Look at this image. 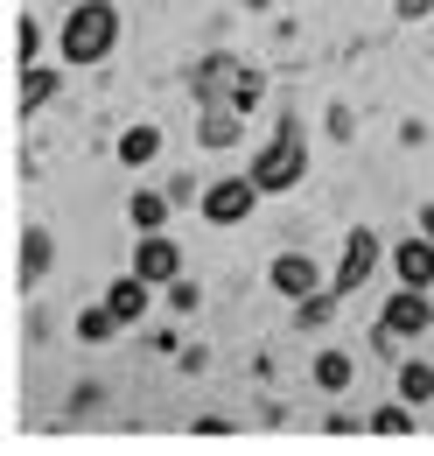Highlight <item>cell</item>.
<instances>
[{
	"label": "cell",
	"instance_id": "obj_1",
	"mask_svg": "<svg viewBox=\"0 0 434 456\" xmlns=\"http://www.w3.org/2000/svg\"><path fill=\"white\" fill-rule=\"evenodd\" d=\"M119 36H126V21H119L112 0H70V14L56 21V63L63 70H99L119 50Z\"/></svg>",
	"mask_w": 434,
	"mask_h": 456
},
{
	"label": "cell",
	"instance_id": "obj_2",
	"mask_svg": "<svg viewBox=\"0 0 434 456\" xmlns=\"http://www.w3.org/2000/svg\"><path fill=\"white\" fill-rule=\"evenodd\" d=\"M253 183H260V197H287L301 175H309V134H301V119L294 113H280L273 119V134H267V148L253 155Z\"/></svg>",
	"mask_w": 434,
	"mask_h": 456
},
{
	"label": "cell",
	"instance_id": "obj_3",
	"mask_svg": "<svg viewBox=\"0 0 434 456\" xmlns=\"http://www.w3.org/2000/svg\"><path fill=\"white\" fill-rule=\"evenodd\" d=\"M434 330V302H428V288H392V302L379 309V323H372V344H379L385 358L399 351L406 338H428Z\"/></svg>",
	"mask_w": 434,
	"mask_h": 456
},
{
	"label": "cell",
	"instance_id": "obj_4",
	"mask_svg": "<svg viewBox=\"0 0 434 456\" xmlns=\"http://www.w3.org/2000/svg\"><path fill=\"white\" fill-rule=\"evenodd\" d=\"M379 260H385L379 232H372V225H350V232H343V253H336V274H329V288H336V295L350 302L358 288H365L372 274H379Z\"/></svg>",
	"mask_w": 434,
	"mask_h": 456
},
{
	"label": "cell",
	"instance_id": "obj_5",
	"mask_svg": "<svg viewBox=\"0 0 434 456\" xmlns=\"http://www.w3.org/2000/svg\"><path fill=\"white\" fill-rule=\"evenodd\" d=\"M204 225H245L253 218V204H260V183L245 169H231V175H217V183H204Z\"/></svg>",
	"mask_w": 434,
	"mask_h": 456
},
{
	"label": "cell",
	"instance_id": "obj_6",
	"mask_svg": "<svg viewBox=\"0 0 434 456\" xmlns=\"http://www.w3.org/2000/svg\"><path fill=\"white\" fill-rule=\"evenodd\" d=\"M267 288L280 295V302H309V295H316V288H329V281H323V267H316L309 253H273Z\"/></svg>",
	"mask_w": 434,
	"mask_h": 456
},
{
	"label": "cell",
	"instance_id": "obj_7",
	"mask_svg": "<svg viewBox=\"0 0 434 456\" xmlns=\"http://www.w3.org/2000/svg\"><path fill=\"white\" fill-rule=\"evenodd\" d=\"M133 274L155 281V288H168L175 274H182V246H175L168 232H141V246H133Z\"/></svg>",
	"mask_w": 434,
	"mask_h": 456
},
{
	"label": "cell",
	"instance_id": "obj_8",
	"mask_svg": "<svg viewBox=\"0 0 434 456\" xmlns=\"http://www.w3.org/2000/svg\"><path fill=\"white\" fill-rule=\"evenodd\" d=\"M56 92H63V70H56V63H21V92H14V113H21V119L50 113Z\"/></svg>",
	"mask_w": 434,
	"mask_h": 456
},
{
	"label": "cell",
	"instance_id": "obj_9",
	"mask_svg": "<svg viewBox=\"0 0 434 456\" xmlns=\"http://www.w3.org/2000/svg\"><path fill=\"white\" fill-rule=\"evenodd\" d=\"M392 274H399V288H434V239L428 232L392 246Z\"/></svg>",
	"mask_w": 434,
	"mask_h": 456
},
{
	"label": "cell",
	"instance_id": "obj_10",
	"mask_svg": "<svg viewBox=\"0 0 434 456\" xmlns=\"http://www.w3.org/2000/svg\"><path fill=\"white\" fill-rule=\"evenodd\" d=\"M148 302H155V281H141L133 267H126V274L106 288V309L119 316V330H126V323H141V316H148Z\"/></svg>",
	"mask_w": 434,
	"mask_h": 456
},
{
	"label": "cell",
	"instance_id": "obj_11",
	"mask_svg": "<svg viewBox=\"0 0 434 456\" xmlns=\"http://www.w3.org/2000/svg\"><path fill=\"white\" fill-rule=\"evenodd\" d=\"M56 267V239L50 225H21V288H43Z\"/></svg>",
	"mask_w": 434,
	"mask_h": 456
},
{
	"label": "cell",
	"instance_id": "obj_12",
	"mask_svg": "<svg viewBox=\"0 0 434 456\" xmlns=\"http://www.w3.org/2000/svg\"><path fill=\"white\" fill-rule=\"evenodd\" d=\"M231 77H238V57H224V50L204 57L197 77H189V85H197V106H231Z\"/></svg>",
	"mask_w": 434,
	"mask_h": 456
},
{
	"label": "cell",
	"instance_id": "obj_13",
	"mask_svg": "<svg viewBox=\"0 0 434 456\" xmlns=\"http://www.w3.org/2000/svg\"><path fill=\"white\" fill-rule=\"evenodd\" d=\"M238 134H245V113H231V106H204L197 113V148H238Z\"/></svg>",
	"mask_w": 434,
	"mask_h": 456
},
{
	"label": "cell",
	"instance_id": "obj_14",
	"mask_svg": "<svg viewBox=\"0 0 434 456\" xmlns=\"http://www.w3.org/2000/svg\"><path fill=\"white\" fill-rule=\"evenodd\" d=\"M112 155H119V169H148V162L162 155V126H148V119H141V126H126Z\"/></svg>",
	"mask_w": 434,
	"mask_h": 456
},
{
	"label": "cell",
	"instance_id": "obj_15",
	"mask_svg": "<svg viewBox=\"0 0 434 456\" xmlns=\"http://www.w3.org/2000/svg\"><path fill=\"white\" fill-rule=\"evenodd\" d=\"M168 204H175L168 190H133V197H126V225L133 232H168Z\"/></svg>",
	"mask_w": 434,
	"mask_h": 456
},
{
	"label": "cell",
	"instance_id": "obj_16",
	"mask_svg": "<svg viewBox=\"0 0 434 456\" xmlns=\"http://www.w3.org/2000/svg\"><path fill=\"white\" fill-rule=\"evenodd\" d=\"M309 379L323 387V394H350V379H358V365H350V351H316V365H309Z\"/></svg>",
	"mask_w": 434,
	"mask_h": 456
},
{
	"label": "cell",
	"instance_id": "obj_17",
	"mask_svg": "<svg viewBox=\"0 0 434 456\" xmlns=\"http://www.w3.org/2000/svg\"><path fill=\"white\" fill-rule=\"evenodd\" d=\"M392 394L414 400V407H428V400H434V365H428V358H399V379H392Z\"/></svg>",
	"mask_w": 434,
	"mask_h": 456
},
{
	"label": "cell",
	"instance_id": "obj_18",
	"mask_svg": "<svg viewBox=\"0 0 434 456\" xmlns=\"http://www.w3.org/2000/svg\"><path fill=\"white\" fill-rule=\"evenodd\" d=\"M70 330H77V344H112V338H119V316H112L106 302H92V309H77Z\"/></svg>",
	"mask_w": 434,
	"mask_h": 456
},
{
	"label": "cell",
	"instance_id": "obj_19",
	"mask_svg": "<svg viewBox=\"0 0 434 456\" xmlns=\"http://www.w3.org/2000/svg\"><path fill=\"white\" fill-rule=\"evenodd\" d=\"M414 414H421L414 400H385V407L365 421V428H372V436H414Z\"/></svg>",
	"mask_w": 434,
	"mask_h": 456
},
{
	"label": "cell",
	"instance_id": "obj_20",
	"mask_svg": "<svg viewBox=\"0 0 434 456\" xmlns=\"http://www.w3.org/2000/svg\"><path fill=\"white\" fill-rule=\"evenodd\" d=\"M336 302H343V295H336V288H316V295H309V302H294V323H301V330H323L329 316H336Z\"/></svg>",
	"mask_w": 434,
	"mask_h": 456
},
{
	"label": "cell",
	"instance_id": "obj_21",
	"mask_svg": "<svg viewBox=\"0 0 434 456\" xmlns=\"http://www.w3.org/2000/svg\"><path fill=\"white\" fill-rule=\"evenodd\" d=\"M260 99H267V77H260V70H245V63H238V77H231V113H253V106H260Z\"/></svg>",
	"mask_w": 434,
	"mask_h": 456
},
{
	"label": "cell",
	"instance_id": "obj_22",
	"mask_svg": "<svg viewBox=\"0 0 434 456\" xmlns=\"http://www.w3.org/2000/svg\"><path fill=\"white\" fill-rule=\"evenodd\" d=\"M14 63H43V21L36 14L14 21Z\"/></svg>",
	"mask_w": 434,
	"mask_h": 456
},
{
	"label": "cell",
	"instance_id": "obj_23",
	"mask_svg": "<svg viewBox=\"0 0 434 456\" xmlns=\"http://www.w3.org/2000/svg\"><path fill=\"white\" fill-rule=\"evenodd\" d=\"M197 302H204V288H197V281H182V274L168 281V309H175V316H189Z\"/></svg>",
	"mask_w": 434,
	"mask_h": 456
},
{
	"label": "cell",
	"instance_id": "obj_24",
	"mask_svg": "<svg viewBox=\"0 0 434 456\" xmlns=\"http://www.w3.org/2000/svg\"><path fill=\"white\" fill-rule=\"evenodd\" d=\"M392 14H399V21H428L434 0H392Z\"/></svg>",
	"mask_w": 434,
	"mask_h": 456
},
{
	"label": "cell",
	"instance_id": "obj_25",
	"mask_svg": "<svg viewBox=\"0 0 434 456\" xmlns=\"http://www.w3.org/2000/svg\"><path fill=\"white\" fill-rule=\"evenodd\" d=\"M329 134H336V141H350V134H358V119H350V106H329Z\"/></svg>",
	"mask_w": 434,
	"mask_h": 456
},
{
	"label": "cell",
	"instance_id": "obj_26",
	"mask_svg": "<svg viewBox=\"0 0 434 456\" xmlns=\"http://www.w3.org/2000/svg\"><path fill=\"white\" fill-rule=\"evenodd\" d=\"M99 394H106V387H99V379H77V394H70V407H77V414H84V407H99Z\"/></svg>",
	"mask_w": 434,
	"mask_h": 456
},
{
	"label": "cell",
	"instance_id": "obj_27",
	"mask_svg": "<svg viewBox=\"0 0 434 456\" xmlns=\"http://www.w3.org/2000/svg\"><path fill=\"white\" fill-rule=\"evenodd\" d=\"M414 225H421V232L434 239V204H421V218H414Z\"/></svg>",
	"mask_w": 434,
	"mask_h": 456
}]
</instances>
